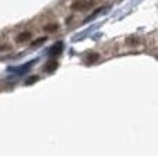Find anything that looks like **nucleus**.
Returning a JSON list of instances; mask_svg holds the SVG:
<instances>
[{
    "mask_svg": "<svg viewBox=\"0 0 158 156\" xmlns=\"http://www.w3.org/2000/svg\"><path fill=\"white\" fill-rule=\"evenodd\" d=\"M92 5V2H75L73 3V9L75 10H83V9H89Z\"/></svg>",
    "mask_w": 158,
    "mask_h": 156,
    "instance_id": "f257e3e1",
    "label": "nucleus"
},
{
    "mask_svg": "<svg viewBox=\"0 0 158 156\" xmlns=\"http://www.w3.org/2000/svg\"><path fill=\"white\" fill-rule=\"evenodd\" d=\"M27 39H31V32H29V31H26V32H22L17 36V43H26Z\"/></svg>",
    "mask_w": 158,
    "mask_h": 156,
    "instance_id": "f03ea898",
    "label": "nucleus"
},
{
    "mask_svg": "<svg viewBox=\"0 0 158 156\" xmlns=\"http://www.w3.org/2000/svg\"><path fill=\"white\" fill-rule=\"evenodd\" d=\"M46 32H55V31H58V24H48V26L44 27Z\"/></svg>",
    "mask_w": 158,
    "mask_h": 156,
    "instance_id": "7ed1b4c3",
    "label": "nucleus"
},
{
    "mask_svg": "<svg viewBox=\"0 0 158 156\" xmlns=\"http://www.w3.org/2000/svg\"><path fill=\"white\" fill-rule=\"evenodd\" d=\"M61 49H63V44H61V43H58V44H56V46L51 49V54H53V56H56V54H58Z\"/></svg>",
    "mask_w": 158,
    "mask_h": 156,
    "instance_id": "20e7f679",
    "label": "nucleus"
},
{
    "mask_svg": "<svg viewBox=\"0 0 158 156\" xmlns=\"http://www.w3.org/2000/svg\"><path fill=\"white\" fill-rule=\"evenodd\" d=\"M97 58H99V56H97L95 53H92V56H89V61H90V63H94V61H95Z\"/></svg>",
    "mask_w": 158,
    "mask_h": 156,
    "instance_id": "39448f33",
    "label": "nucleus"
},
{
    "mask_svg": "<svg viewBox=\"0 0 158 156\" xmlns=\"http://www.w3.org/2000/svg\"><path fill=\"white\" fill-rule=\"evenodd\" d=\"M44 41H46L44 37H39V39H38V41H34V43H32V44H34V46H36V44H43V43H44Z\"/></svg>",
    "mask_w": 158,
    "mask_h": 156,
    "instance_id": "423d86ee",
    "label": "nucleus"
},
{
    "mask_svg": "<svg viewBox=\"0 0 158 156\" xmlns=\"http://www.w3.org/2000/svg\"><path fill=\"white\" fill-rule=\"evenodd\" d=\"M36 80H38V76H32V78H29V81H27V83H34Z\"/></svg>",
    "mask_w": 158,
    "mask_h": 156,
    "instance_id": "0eeeda50",
    "label": "nucleus"
}]
</instances>
